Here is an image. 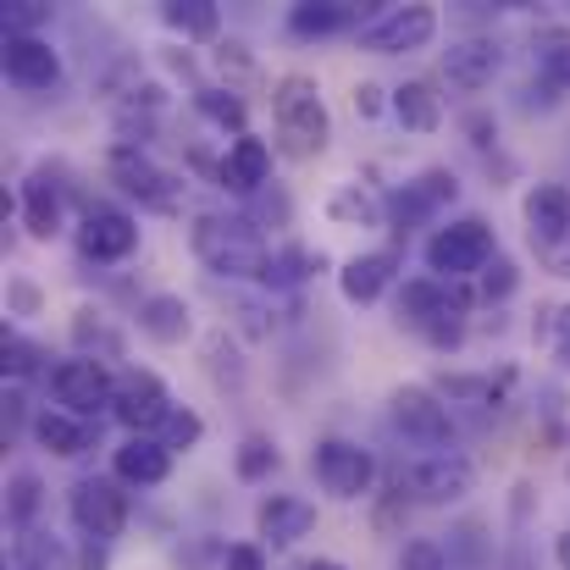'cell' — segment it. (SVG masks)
Here are the masks:
<instances>
[{
	"label": "cell",
	"mask_w": 570,
	"mask_h": 570,
	"mask_svg": "<svg viewBox=\"0 0 570 570\" xmlns=\"http://www.w3.org/2000/svg\"><path fill=\"white\" fill-rule=\"evenodd\" d=\"M189 249L210 277L227 283H261L272 261V244L249 210H199L189 222Z\"/></svg>",
	"instance_id": "1"
},
{
	"label": "cell",
	"mask_w": 570,
	"mask_h": 570,
	"mask_svg": "<svg viewBox=\"0 0 570 570\" xmlns=\"http://www.w3.org/2000/svg\"><path fill=\"white\" fill-rule=\"evenodd\" d=\"M272 128H277V150L288 161H316L333 145V111L311 72H283L272 83Z\"/></svg>",
	"instance_id": "2"
},
{
	"label": "cell",
	"mask_w": 570,
	"mask_h": 570,
	"mask_svg": "<svg viewBox=\"0 0 570 570\" xmlns=\"http://www.w3.org/2000/svg\"><path fill=\"white\" fill-rule=\"evenodd\" d=\"M465 283H438V277H410L399 288V322L421 333L432 350H460L465 344V316H471Z\"/></svg>",
	"instance_id": "3"
},
{
	"label": "cell",
	"mask_w": 570,
	"mask_h": 570,
	"mask_svg": "<svg viewBox=\"0 0 570 570\" xmlns=\"http://www.w3.org/2000/svg\"><path fill=\"white\" fill-rule=\"evenodd\" d=\"M421 261H426V277H438V283H471L499 261V238L482 216H454L426 233Z\"/></svg>",
	"instance_id": "4"
},
{
	"label": "cell",
	"mask_w": 570,
	"mask_h": 570,
	"mask_svg": "<svg viewBox=\"0 0 570 570\" xmlns=\"http://www.w3.org/2000/svg\"><path fill=\"white\" fill-rule=\"evenodd\" d=\"M106 173H111V184H117V189L128 194V199H139L145 210L173 216V210L184 205V178H178L173 167H161L145 145L117 139V145H111V156H106Z\"/></svg>",
	"instance_id": "5"
},
{
	"label": "cell",
	"mask_w": 570,
	"mask_h": 570,
	"mask_svg": "<svg viewBox=\"0 0 570 570\" xmlns=\"http://www.w3.org/2000/svg\"><path fill=\"white\" fill-rule=\"evenodd\" d=\"M387 421H393L399 438L421 443L426 454H438V449L454 443L449 399H443L438 387H426V382H404V387H393V393H387Z\"/></svg>",
	"instance_id": "6"
},
{
	"label": "cell",
	"mask_w": 570,
	"mask_h": 570,
	"mask_svg": "<svg viewBox=\"0 0 570 570\" xmlns=\"http://www.w3.org/2000/svg\"><path fill=\"white\" fill-rule=\"evenodd\" d=\"M311 476L322 482L327 499L355 504V499L372 493L377 460H372V449H361L355 438H316V443H311Z\"/></svg>",
	"instance_id": "7"
},
{
	"label": "cell",
	"mask_w": 570,
	"mask_h": 570,
	"mask_svg": "<svg viewBox=\"0 0 570 570\" xmlns=\"http://www.w3.org/2000/svg\"><path fill=\"white\" fill-rule=\"evenodd\" d=\"M50 393H56V410L78 415V421H100L111 415L117 404V377L106 372V361H89V355H67L50 366Z\"/></svg>",
	"instance_id": "8"
},
{
	"label": "cell",
	"mask_w": 570,
	"mask_h": 570,
	"mask_svg": "<svg viewBox=\"0 0 570 570\" xmlns=\"http://www.w3.org/2000/svg\"><path fill=\"white\" fill-rule=\"evenodd\" d=\"M67 515H72V527H78L83 538L117 543V538L128 532L134 504H128V493H122L117 476H78L72 493H67Z\"/></svg>",
	"instance_id": "9"
},
{
	"label": "cell",
	"mask_w": 570,
	"mask_h": 570,
	"mask_svg": "<svg viewBox=\"0 0 570 570\" xmlns=\"http://www.w3.org/2000/svg\"><path fill=\"white\" fill-rule=\"evenodd\" d=\"M173 410H178L173 387L156 377L150 366H128V372L117 377V404H111V415L128 426V438H156V432L167 426Z\"/></svg>",
	"instance_id": "10"
},
{
	"label": "cell",
	"mask_w": 570,
	"mask_h": 570,
	"mask_svg": "<svg viewBox=\"0 0 570 570\" xmlns=\"http://www.w3.org/2000/svg\"><path fill=\"white\" fill-rule=\"evenodd\" d=\"M438 39V11L432 6H377V17L355 33L361 50L372 56H410Z\"/></svg>",
	"instance_id": "11"
},
{
	"label": "cell",
	"mask_w": 570,
	"mask_h": 570,
	"mask_svg": "<svg viewBox=\"0 0 570 570\" xmlns=\"http://www.w3.org/2000/svg\"><path fill=\"white\" fill-rule=\"evenodd\" d=\"M139 249V216L122 205H89L78 222V255L95 266H117Z\"/></svg>",
	"instance_id": "12"
},
{
	"label": "cell",
	"mask_w": 570,
	"mask_h": 570,
	"mask_svg": "<svg viewBox=\"0 0 570 570\" xmlns=\"http://www.w3.org/2000/svg\"><path fill=\"white\" fill-rule=\"evenodd\" d=\"M404 482H410V493H415L421 504H438V510H449V504H460V499L476 488V465H471L460 449H438V454H421V460H410Z\"/></svg>",
	"instance_id": "13"
},
{
	"label": "cell",
	"mask_w": 570,
	"mask_h": 570,
	"mask_svg": "<svg viewBox=\"0 0 570 570\" xmlns=\"http://www.w3.org/2000/svg\"><path fill=\"white\" fill-rule=\"evenodd\" d=\"M460 199V178L449 173V167H426V173H415L410 184H399V189L387 194V227H421V222H432L438 210H449Z\"/></svg>",
	"instance_id": "14"
},
{
	"label": "cell",
	"mask_w": 570,
	"mask_h": 570,
	"mask_svg": "<svg viewBox=\"0 0 570 570\" xmlns=\"http://www.w3.org/2000/svg\"><path fill=\"white\" fill-rule=\"evenodd\" d=\"M521 222H527V238H532L538 261L554 255V249H566L570 244V189L566 184H532L527 199H521Z\"/></svg>",
	"instance_id": "15"
},
{
	"label": "cell",
	"mask_w": 570,
	"mask_h": 570,
	"mask_svg": "<svg viewBox=\"0 0 570 570\" xmlns=\"http://www.w3.org/2000/svg\"><path fill=\"white\" fill-rule=\"evenodd\" d=\"M499 67H504V50H499V39H488V33L449 39V50H443V78H449V89H460V95H482V89L499 78Z\"/></svg>",
	"instance_id": "16"
},
{
	"label": "cell",
	"mask_w": 570,
	"mask_h": 570,
	"mask_svg": "<svg viewBox=\"0 0 570 570\" xmlns=\"http://www.w3.org/2000/svg\"><path fill=\"white\" fill-rule=\"evenodd\" d=\"M0 61H6V78L17 89H28V95L61 83V50L50 39H39V33H6V56Z\"/></svg>",
	"instance_id": "17"
},
{
	"label": "cell",
	"mask_w": 570,
	"mask_h": 570,
	"mask_svg": "<svg viewBox=\"0 0 570 570\" xmlns=\"http://www.w3.org/2000/svg\"><path fill=\"white\" fill-rule=\"evenodd\" d=\"M216 184H222L227 194H238V199L266 194L272 189V145H266V139H255V134L233 139V145H227V156L216 161Z\"/></svg>",
	"instance_id": "18"
},
{
	"label": "cell",
	"mask_w": 570,
	"mask_h": 570,
	"mask_svg": "<svg viewBox=\"0 0 570 570\" xmlns=\"http://www.w3.org/2000/svg\"><path fill=\"white\" fill-rule=\"evenodd\" d=\"M316 532V504L299 499V493H266L261 510H255V538L272 543V549H294L299 538Z\"/></svg>",
	"instance_id": "19"
},
{
	"label": "cell",
	"mask_w": 570,
	"mask_h": 570,
	"mask_svg": "<svg viewBox=\"0 0 570 570\" xmlns=\"http://www.w3.org/2000/svg\"><path fill=\"white\" fill-rule=\"evenodd\" d=\"M377 11H361L355 0H299L288 6V33L294 39H333V33H361Z\"/></svg>",
	"instance_id": "20"
},
{
	"label": "cell",
	"mask_w": 570,
	"mask_h": 570,
	"mask_svg": "<svg viewBox=\"0 0 570 570\" xmlns=\"http://www.w3.org/2000/svg\"><path fill=\"white\" fill-rule=\"evenodd\" d=\"M111 476L122 488H161L173 476V449L161 438H122L111 449Z\"/></svg>",
	"instance_id": "21"
},
{
	"label": "cell",
	"mask_w": 570,
	"mask_h": 570,
	"mask_svg": "<svg viewBox=\"0 0 570 570\" xmlns=\"http://www.w3.org/2000/svg\"><path fill=\"white\" fill-rule=\"evenodd\" d=\"M17 216H22V227H28V238H39V244H50L56 233H61V184L50 178V167H33L28 178H22V189H17Z\"/></svg>",
	"instance_id": "22"
},
{
	"label": "cell",
	"mask_w": 570,
	"mask_h": 570,
	"mask_svg": "<svg viewBox=\"0 0 570 570\" xmlns=\"http://www.w3.org/2000/svg\"><path fill=\"white\" fill-rule=\"evenodd\" d=\"M399 277V249H372V255H350L338 266V294L350 305H377Z\"/></svg>",
	"instance_id": "23"
},
{
	"label": "cell",
	"mask_w": 570,
	"mask_h": 570,
	"mask_svg": "<svg viewBox=\"0 0 570 570\" xmlns=\"http://www.w3.org/2000/svg\"><path fill=\"white\" fill-rule=\"evenodd\" d=\"M139 333L150 338V344H161V350H173V344H189L194 338V311L184 294H145L139 299Z\"/></svg>",
	"instance_id": "24"
},
{
	"label": "cell",
	"mask_w": 570,
	"mask_h": 570,
	"mask_svg": "<svg viewBox=\"0 0 570 570\" xmlns=\"http://www.w3.org/2000/svg\"><path fill=\"white\" fill-rule=\"evenodd\" d=\"M387 111L404 134H438L443 128V95L426 83V78H404L393 95H387Z\"/></svg>",
	"instance_id": "25"
},
{
	"label": "cell",
	"mask_w": 570,
	"mask_h": 570,
	"mask_svg": "<svg viewBox=\"0 0 570 570\" xmlns=\"http://www.w3.org/2000/svg\"><path fill=\"white\" fill-rule=\"evenodd\" d=\"M33 443L45 449V454H56V460H78V454H89L95 449V426L89 421H78V415H67V410H33Z\"/></svg>",
	"instance_id": "26"
},
{
	"label": "cell",
	"mask_w": 570,
	"mask_h": 570,
	"mask_svg": "<svg viewBox=\"0 0 570 570\" xmlns=\"http://www.w3.org/2000/svg\"><path fill=\"white\" fill-rule=\"evenodd\" d=\"M161 22L184 39V45H222V6L216 0H167Z\"/></svg>",
	"instance_id": "27"
},
{
	"label": "cell",
	"mask_w": 570,
	"mask_h": 570,
	"mask_svg": "<svg viewBox=\"0 0 570 570\" xmlns=\"http://www.w3.org/2000/svg\"><path fill=\"white\" fill-rule=\"evenodd\" d=\"M532 67L549 89H570V22H549L532 33Z\"/></svg>",
	"instance_id": "28"
},
{
	"label": "cell",
	"mask_w": 570,
	"mask_h": 570,
	"mask_svg": "<svg viewBox=\"0 0 570 570\" xmlns=\"http://www.w3.org/2000/svg\"><path fill=\"white\" fill-rule=\"evenodd\" d=\"M11 570H78V566H72V554H67V543L56 532L28 527V532L11 538Z\"/></svg>",
	"instance_id": "29"
},
{
	"label": "cell",
	"mask_w": 570,
	"mask_h": 570,
	"mask_svg": "<svg viewBox=\"0 0 570 570\" xmlns=\"http://www.w3.org/2000/svg\"><path fill=\"white\" fill-rule=\"evenodd\" d=\"M194 111H199L210 128L233 134V139L249 134V106H244L233 89H222V83H199V89H194Z\"/></svg>",
	"instance_id": "30"
},
{
	"label": "cell",
	"mask_w": 570,
	"mask_h": 570,
	"mask_svg": "<svg viewBox=\"0 0 570 570\" xmlns=\"http://www.w3.org/2000/svg\"><path fill=\"white\" fill-rule=\"evenodd\" d=\"M327 216L338 227H387V199H377V194L361 189V184H344V189L327 199Z\"/></svg>",
	"instance_id": "31"
},
{
	"label": "cell",
	"mask_w": 570,
	"mask_h": 570,
	"mask_svg": "<svg viewBox=\"0 0 570 570\" xmlns=\"http://www.w3.org/2000/svg\"><path fill=\"white\" fill-rule=\"evenodd\" d=\"M0 372H6V382L50 377V355H45L33 338H22L17 327H6V333H0Z\"/></svg>",
	"instance_id": "32"
},
{
	"label": "cell",
	"mask_w": 570,
	"mask_h": 570,
	"mask_svg": "<svg viewBox=\"0 0 570 570\" xmlns=\"http://www.w3.org/2000/svg\"><path fill=\"white\" fill-rule=\"evenodd\" d=\"M277 465H283V454H277L272 432H244L238 438V449H233V476L238 482H266Z\"/></svg>",
	"instance_id": "33"
},
{
	"label": "cell",
	"mask_w": 570,
	"mask_h": 570,
	"mask_svg": "<svg viewBox=\"0 0 570 570\" xmlns=\"http://www.w3.org/2000/svg\"><path fill=\"white\" fill-rule=\"evenodd\" d=\"M216 72H222V89H233L238 100L261 83V61H255V50L244 39H222L216 45Z\"/></svg>",
	"instance_id": "34"
},
{
	"label": "cell",
	"mask_w": 570,
	"mask_h": 570,
	"mask_svg": "<svg viewBox=\"0 0 570 570\" xmlns=\"http://www.w3.org/2000/svg\"><path fill=\"white\" fill-rule=\"evenodd\" d=\"M327 266V255L316 249H299V244H288V249H272V261H266V277H261V288H299L311 272H322Z\"/></svg>",
	"instance_id": "35"
},
{
	"label": "cell",
	"mask_w": 570,
	"mask_h": 570,
	"mask_svg": "<svg viewBox=\"0 0 570 570\" xmlns=\"http://www.w3.org/2000/svg\"><path fill=\"white\" fill-rule=\"evenodd\" d=\"M72 350L89 355V361H122V338L106 327L100 311H78L72 316Z\"/></svg>",
	"instance_id": "36"
},
{
	"label": "cell",
	"mask_w": 570,
	"mask_h": 570,
	"mask_svg": "<svg viewBox=\"0 0 570 570\" xmlns=\"http://www.w3.org/2000/svg\"><path fill=\"white\" fill-rule=\"evenodd\" d=\"M39 510H45V482L33 471H17L6 482V521H11V532H28L39 521Z\"/></svg>",
	"instance_id": "37"
},
{
	"label": "cell",
	"mask_w": 570,
	"mask_h": 570,
	"mask_svg": "<svg viewBox=\"0 0 570 570\" xmlns=\"http://www.w3.org/2000/svg\"><path fill=\"white\" fill-rule=\"evenodd\" d=\"M205 372L216 377V387H244V361H238V344L227 338V327L205 333Z\"/></svg>",
	"instance_id": "38"
},
{
	"label": "cell",
	"mask_w": 570,
	"mask_h": 570,
	"mask_svg": "<svg viewBox=\"0 0 570 570\" xmlns=\"http://www.w3.org/2000/svg\"><path fill=\"white\" fill-rule=\"evenodd\" d=\"M173 454H189V449H199V438H205V421H199V410H189V404H178L173 415H167V426L156 432Z\"/></svg>",
	"instance_id": "39"
},
{
	"label": "cell",
	"mask_w": 570,
	"mask_h": 570,
	"mask_svg": "<svg viewBox=\"0 0 570 570\" xmlns=\"http://www.w3.org/2000/svg\"><path fill=\"white\" fill-rule=\"evenodd\" d=\"M393 570H454V560H449V549H443L438 538H410V543L399 549Z\"/></svg>",
	"instance_id": "40"
},
{
	"label": "cell",
	"mask_w": 570,
	"mask_h": 570,
	"mask_svg": "<svg viewBox=\"0 0 570 570\" xmlns=\"http://www.w3.org/2000/svg\"><path fill=\"white\" fill-rule=\"evenodd\" d=\"M449 560H465L471 570L488 566V543H482V521H460L449 532Z\"/></svg>",
	"instance_id": "41"
},
{
	"label": "cell",
	"mask_w": 570,
	"mask_h": 570,
	"mask_svg": "<svg viewBox=\"0 0 570 570\" xmlns=\"http://www.w3.org/2000/svg\"><path fill=\"white\" fill-rule=\"evenodd\" d=\"M50 22V6H39V0H11V6H0V28L6 33H39Z\"/></svg>",
	"instance_id": "42"
},
{
	"label": "cell",
	"mask_w": 570,
	"mask_h": 570,
	"mask_svg": "<svg viewBox=\"0 0 570 570\" xmlns=\"http://www.w3.org/2000/svg\"><path fill=\"white\" fill-rule=\"evenodd\" d=\"M515 283H521L515 261H510V255H499V261L482 272V299H488V305H499V299H510V294H515Z\"/></svg>",
	"instance_id": "43"
},
{
	"label": "cell",
	"mask_w": 570,
	"mask_h": 570,
	"mask_svg": "<svg viewBox=\"0 0 570 570\" xmlns=\"http://www.w3.org/2000/svg\"><path fill=\"white\" fill-rule=\"evenodd\" d=\"M549 322H543V344L554 350V361L570 366V305H554V311H543Z\"/></svg>",
	"instance_id": "44"
},
{
	"label": "cell",
	"mask_w": 570,
	"mask_h": 570,
	"mask_svg": "<svg viewBox=\"0 0 570 570\" xmlns=\"http://www.w3.org/2000/svg\"><path fill=\"white\" fill-rule=\"evenodd\" d=\"M39 311H45V294L28 277H11L6 283V316H39Z\"/></svg>",
	"instance_id": "45"
},
{
	"label": "cell",
	"mask_w": 570,
	"mask_h": 570,
	"mask_svg": "<svg viewBox=\"0 0 570 570\" xmlns=\"http://www.w3.org/2000/svg\"><path fill=\"white\" fill-rule=\"evenodd\" d=\"M460 128H465L471 150H482V156H488V150H499V122H493L488 111H465V122H460Z\"/></svg>",
	"instance_id": "46"
},
{
	"label": "cell",
	"mask_w": 570,
	"mask_h": 570,
	"mask_svg": "<svg viewBox=\"0 0 570 570\" xmlns=\"http://www.w3.org/2000/svg\"><path fill=\"white\" fill-rule=\"evenodd\" d=\"M222 570H266V549L261 543H227L222 549Z\"/></svg>",
	"instance_id": "47"
},
{
	"label": "cell",
	"mask_w": 570,
	"mask_h": 570,
	"mask_svg": "<svg viewBox=\"0 0 570 570\" xmlns=\"http://www.w3.org/2000/svg\"><path fill=\"white\" fill-rule=\"evenodd\" d=\"M266 311L255 299H233V322L244 327V338H272V322H261Z\"/></svg>",
	"instance_id": "48"
},
{
	"label": "cell",
	"mask_w": 570,
	"mask_h": 570,
	"mask_svg": "<svg viewBox=\"0 0 570 570\" xmlns=\"http://www.w3.org/2000/svg\"><path fill=\"white\" fill-rule=\"evenodd\" d=\"M22 421L33 426V415H28V393H22V382H6V438H11Z\"/></svg>",
	"instance_id": "49"
},
{
	"label": "cell",
	"mask_w": 570,
	"mask_h": 570,
	"mask_svg": "<svg viewBox=\"0 0 570 570\" xmlns=\"http://www.w3.org/2000/svg\"><path fill=\"white\" fill-rule=\"evenodd\" d=\"M72 566H78V570H106V566H111V543H95V538H83V549L72 554Z\"/></svg>",
	"instance_id": "50"
},
{
	"label": "cell",
	"mask_w": 570,
	"mask_h": 570,
	"mask_svg": "<svg viewBox=\"0 0 570 570\" xmlns=\"http://www.w3.org/2000/svg\"><path fill=\"white\" fill-rule=\"evenodd\" d=\"M382 106H387L382 100V83H355V111L361 117H382Z\"/></svg>",
	"instance_id": "51"
},
{
	"label": "cell",
	"mask_w": 570,
	"mask_h": 570,
	"mask_svg": "<svg viewBox=\"0 0 570 570\" xmlns=\"http://www.w3.org/2000/svg\"><path fill=\"white\" fill-rule=\"evenodd\" d=\"M554 560H560V570H570V532L554 538Z\"/></svg>",
	"instance_id": "52"
},
{
	"label": "cell",
	"mask_w": 570,
	"mask_h": 570,
	"mask_svg": "<svg viewBox=\"0 0 570 570\" xmlns=\"http://www.w3.org/2000/svg\"><path fill=\"white\" fill-rule=\"evenodd\" d=\"M299 570H350V566H338V560H305Z\"/></svg>",
	"instance_id": "53"
}]
</instances>
